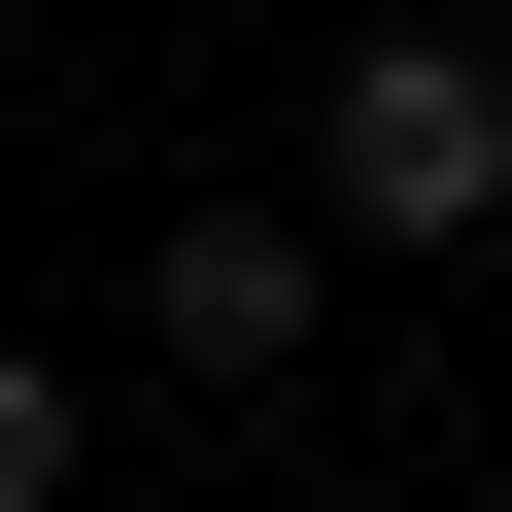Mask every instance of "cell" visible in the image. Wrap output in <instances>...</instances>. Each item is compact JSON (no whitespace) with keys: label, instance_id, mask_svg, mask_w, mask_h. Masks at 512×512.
Wrapping results in <instances>:
<instances>
[{"label":"cell","instance_id":"cell-2","mask_svg":"<svg viewBox=\"0 0 512 512\" xmlns=\"http://www.w3.org/2000/svg\"><path fill=\"white\" fill-rule=\"evenodd\" d=\"M308 308H342V239H308V205H171V239H137V342H171L205 410H239V376H308Z\"/></svg>","mask_w":512,"mask_h":512},{"label":"cell","instance_id":"cell-4","mask_svg":"<svg viewBox=\"0 0 512 512\" xmlns=\"http://www.w3.org/2000/svg\"><path fill=\"white\" fill-rule=\"evenodd\" d=\"M205 512H308V478H205Z\"/></svg>","mask_w":512,"mask_h":512},{"label":"cell","instance_id":"cell-3","mask_svg":"<svg viewBox=\"0 0 512 512\" xmlns=\"http://www.w3.org/2000/svg\"><path fill=\"white\" fill-rule=\"evenodd\" d=\"M0 512H69V376H35V342H0Z\"/></svg>","mask_w":512,"mask_h":512},{"label":"cell","instance_id":"cell-1","mask_svg":"<svg viewBox=\"0 0 512 512\" xmlns=\"http://www.w3.org/2000/svg\"><path fill=\"white\" fill-rule=\"evenodd\" d=\"M308 239L478 274V239H512V69H478V35H342V103H308Z\"/></svg>","mask_w":512,"mask_h":512}]
</instances>
